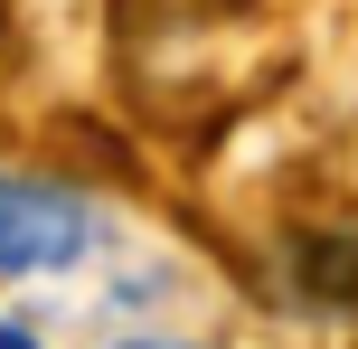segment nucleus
Returning a JSON list of instances; mask_svg holds the SVG:
<instances>
[{"instance_id":"obj_1","label":"nucleus","mask_w":358,"mask_h":349,"mask_svg":"<svg viewBox=\"0 0 358 349\" xmlns=\"http://www.w3.org/2000/svg\"><path fill=\"white\" fill-rule=\"evenodd\" d=\"M94 245V208L66 180L0 170V274H66Z\"/></svg>"},{"instance_id":"obj_2","label":"nucleus","mask_w":358,"mask_h":349,"mask_svg":"<svg viewBox=\"0 0 358 349\" xmlns=\"http://www.w3.org/2000/svg\"><path fill=\"white\" fill-rule=\"evenodd\" d=\"M0 349H38V331L29 321H0Z\"/></svg>"}]
</instances>
